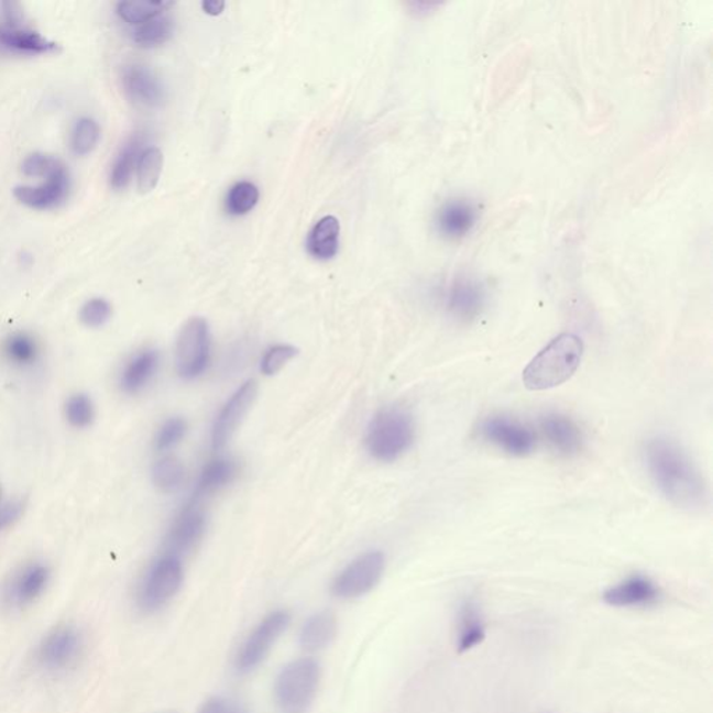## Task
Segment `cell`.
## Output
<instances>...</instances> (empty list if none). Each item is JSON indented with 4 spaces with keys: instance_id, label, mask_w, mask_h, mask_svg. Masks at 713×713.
Wrapping results in <instances>:
<instances>
[{
    "instance_id": "obj_9",
    "label": "cell",
    "mask_w": 713,
    "mask_h": 713,
    "mask_svg": "<svg viewBox=\"0 0 713 713\" xmlns=\"http://www.w3.org/2000/svg\"><path fill=\"white\" fill-rule=\"evenodd\" d=\"M211 332L206 319L194 317L183 325L176 342V370L183 380H196L211 361Z\"/></svg>"
},
{
    "instance_id": "obj_33",
    "label": "cell",
    "mask_w": 713,
    "mask_h": 713,
    "mask_svg": "<svg viewBox=\"0 0 713 713\" xmlns=\"http://www.w3.org/2000/svg\"><path fill=\"white\" fill-rule=\"evenodd\" d=\"M260 201L259 187L251 182H240L230 188L227 197V209L233 217H243L253 211Z\"/></svg>"
},
{
    "instance_id": "obj_28",
    "label": "cell",
    "mask_w": 713,
    "mask_h": 713,
    "mask_svg": "<svg viewBox=\"0 0 713 713\" xmlns=\"http://www.w3.org/2000/svg\"><path fill=\"white\" fill-rule=\"evenodd\" d=\"M173 7L175 3L166 2V0H139V2L118 3L117 13L125 23L139 28L146 21L165 14Z\"/></svg>"
},
{
    "instance_id": "obj_40",
    "label": "cell",
    "mask_w": 713,
    "mask_h": 713,
    "mask_svg": "<svg viewBox=\"0 0 713 713\" xmlns=\"http://www.w3.org/2000/svg\"><path fill=\"white\" fill-rule=\"evenodd\" d=\"M21 513H23V505L19 502L7 503L0 506V533L13 526L19 520Z\"/></svg>"
},
{
    "instance_id": "obj_30",
    "label": "cell",
    "mask_w": 713,
    "mask_h": 713,
    "mask_svg": "<svg viewBox=\"0 0 713 713\" xmlns=\"http://www.w3.org/2000/svg\"><path fill=\"white\" fill-rule=\"evenodd\" d=\"M164 167V154L160 149H146L138 166V187L141 194H149L158 186Z\"/></svg>"
},
{
    "instance_id": "obj_2",
    "label": "cell",
    "mask_w": 713,
    "mask_h": 713,
    "mask_svg": "<svg viewBox=\"0 0 713 713\" xmlns=\"http://www.w3.org/2000/svg\"><path fill=\"white\" fill-rule=\"evenodd\" d=\"M583 354V340L573 333L559 334L529 361L523 372L524 386L547 391L564 384L579 370Z\"/></svg>"
},
{
    "instance_id": "obj_6",
    "label": "cell",
    "mask_w": 713,
    "mask_h": 713,
    "mask_svg": "<svg viewBox=\"0 0 713 713\" xmlns=\"http://www.w3.org/2000/svg\"><path fill=\"white\" fill-rule=\"evenodd\" d=\"M56 52L59 45L31 28L20 3H0V54L42 56Z\"/></svg>"
},
{
    "instance_id": "obj_17",
    "label": "cell",
    "mask_w": 713,
    "mask_h": 713,
    "mask_svg": "<svg viewBox=\"0 0 713 713\" xmlns=\"http://www.w3.org/2000/svg\"><path fill=\"white\" fill-rule=\"evenodd\" d=\"M122 84L125 96L134 103L145 108H160L165 102L164 84L149 66L130 63L122 70Z\"/></svg>"
},
{
    "instance_id": "obj_19",
    "label": "cell",
    "mask_w": 713,
    "mask_h": 713,
    "mask_svg": "<svg viewBox=\"0 0 713 713\" xmlns=\"http://www.w3.org/2000/svg\"><path fill=\"white\" fill-rule=\"evenodd\" d=\"M539 427L548 443L560 454L573 456L583 448V434L573 419L563 414H547L539 421Z\"/></svg>"
},
{
    "instance_id": "obj_7",
    "label": "cell",
    "mask_w": 713,
    "mask_h": 713,
    "mask_svg": "<svg viewBox=\"0 0 713 713\" xmlns=\"http://www.w3.org/2000/svg\"><path fill=\"white\" fill-rule=\"evenodd\" d=\"M86 636L75 624H62L42 637L35 649V662L48 673L66 672L83 657Z\"/></svg>"
},
{
    "instance_id": "obj_41",
    "label": "cell",
    "mask_w": 713,
    "mask_h": 713,
    "mask_svg": "<svg viewBox=\"0 0 713 713\" xmlns=\"http://www.w3.org/2000/svg\"><path fill=\"white\" fill-rule=\"evenodd\" d=\"M201 7L204 12H206L207 14L219 15L223 13L224 8H227V3L219 2V0H206V2H202Z\"/></svg>"
},
{
    "instance_id": "obj_39",
    "label": "cell",
    "mask_w": 713,
    "mask_h": 713,
    "mask_svg": "<svg viewBox=\"0 0 713 713\" xmlns=\"http://www.w3.org/2000/svg\"><path fill=\"white\" fill-rule=\"evenodd\" d=\"M198 713H244L234 702L223 696H211L199 707Z\"/></svg>"
},
{
    "instance_id": "obj_35",
    "label": "cell",
    "mask_w": 713,
    "mask_h": 713,
    "mask_svg": "<svg viewBox=\"0 0 713 713\" xmlns=\"http://www.w3.org/2000/svg\"><path fill=\"white\" fill-rule=\"evenodd\" d=\"M187 432V423L186 419L182 417H172L166 419L164 424L158 428L155 435V449L158 452H166L175 448V446L180 442Z\"/></svg>"
},
{
    "instance_id": "obj_25",
    "label": "cell",
    "mask_w": 713,
    "mask_h": 713,
    "mask_svg": "<svg viewBox=\"0 0 713 713\" xmlns=\"http://www.w3.org/2000/svg\"><path fill=\"white\" fill-rule=\"evenodd\" d=\"M340 244V223L338 218L325 217L318 220L307 239L308 254L318 261L332 260Z\"/></svg>"
},
{
    "instance_id": "obj_26",
    "label": "cell",
    "mask_w": 713,
    "mask_h": 713,
    "mask_svg": "<svg viewBox=\"0 0 713 713\" xmlns=\"http://www.w3.org/2000/svg\"><path fill=\"white\" fill-rule=\"evenodd\" d=\"M476 211L473 204L461 201L448 202L440 209L438 215V227L440 233L449 239H458L470 232L474 227Z\"/></svg>"
},
{
    "instance_id": "obj_42",
    "label": "cell",
    "mask_w": 713,
    "mask_h": 713,
    "mask_svg": "<svg viewBox=\"0 0 713 713\" xmlns=\"http://www.w3.org/2000/svg\"><path fill=\"white\" fill-rule=\"evenodd\" d=\"M0 495H2V491H0ZM0 500H2V496H0Z\"/></svg>"
},
{
    "instance_id": "obj_37",
    "label": "cell",
    "mask_w": 713,
    "mask_h": 713,
    "mask_svg": "<svg viewBox=\"0 0 713 713\" xmlns=\"http://www.w3.org/2000/svg\"><path fill=\"white\" fill-rule=\"evenodd\" d=\"M297 349L290 344H275L265 351L261 360V372L266 376H274L288 361L295 359Z\"/></svg>"
},
{
    "instance_id": "obj_24",
    "label": "cell",
    "mask_w": 713,
    "mask_h": 713,
    "mask_svg": "<svg viewBox=\"0 0 713 713\" xmlns=\"http://www.w3.org/2000/svg\"><path fill=\"white\" fill-rule=\"evenodd\" d=\"M338 634V618L332 612H318L307 618L300 632V644L307 651L316 652L327 648Z\"/></svg>"
},
{
    "instance_id": "obj_18",
    "label": "cell",
    "mask_w": 713,
    "mask_h": 713,
    "mask_svg": "<svg viewBox=\"0 0 713 713\" xmlns=\"http://www.w3.org/2000/svg\"><path fill=\"white\" fill-rule=\"evenodd\" d=\"M158 350L145 348L131 354L119 372L118 384L125 395L134 396L146 390L158 374Z\"/></svg>"
},
{
    "instance_id": "obj_13",
    "label": "cell",
    "mask_w": 713,
    "mask_h": 713,
    "mask_svg": "<svg viewBox=\"0 0 713 713\" xmlns=\"http://www.w3.org/2000/svg\"><path fill=\"white\" fill-rule=\"evenodd\" d=\"M480 432L487 442L515 458L531 454L537 446V437L531 429L518 419L507 416L485 418L481 423Z\"/></svg>"
},
{
    "instance_id": "obj_8",
    "label": "cell",
    "mask_w": 713,
    "mask_h": 713,
    "mask_svg": "<svg viewBox=\"0 0 713 713\" xmlns=\"http://www.w3.org/2000/svg\"><path fill=\"white\" fill-rule=\"evenodd\" d=\"M292 616L285 610H277L262 618L241 644L235 655L234 666L241 674L253 672L264 662L271 649L290 626Z\"/></svg>"
},
{
    "instance_id": "obj_27",
    "label": "cell",
    "mask_w": 713,
    "mask_h": 713,
    "mask_svg": "<svg viewBox=\"0 0 713 713\" xmlns=\"http://www.w3.org/2000/svg\"><path fill=\"white\" fill-rule=\"evenodd\" d=\"M144 152V139L135 134L119 151L110 169V186L114 190H124L130 185L134 172L138 171L141 155Z\"/></svg>"
},
{
    "instance_id": "obj_32",
    "label": "cell",
    "mask_w": 713,
    "mask_h": 713,
    "mask_svg": "<svg viewBox=\"0 0 713 713\" xmlns=\"http://www.w3.org/2000/svg\"><path fill=\"white\" fill-rule=\"evenodd\" d=\"M101 128L91 118L78 119L70 134V149L77 156H86L97 149Z\"/></svg>"
},
{
    "instance_id": "obj_5",
    "label": "cell",
    "mask_w": 713,
    "mask_h": 713,
    "mask_svg": "<svg viewBox=\"0 0 713 713\" xmlns=\"http://www.w3.org/2000/svg\"><path fill=\"white\" fill-rule=\"evenodd\" d=\"M185 569L177 556L161 552L141 577L135 602L141 611L155 613L169 604L182 589Z\"/></svg>"
},
{
    "instance_id": "obj_21",
    "label": "cell",
    "mask_w": 713,
    "mask_h": 713,
    "mask_svg": "<svg viewBox=\"0 0 713 713\" xmlns=\"http://www.w3.org/2000/svg\"><path fill=\"white\" fill-rule=\"evenodd\" d=\"M484 306L485 292L479 283L460 281L450 288L448 308L452 316L461 321H471L479 317Z\"/></svg>"
},
{
    "instance_id": "obj_14",
    "label": "cell",
    "mask_w": 713,
    "mask_h": 713,
    "mask_svg": "<svg viewBox=\"0 0 713 713\" xmlns=\"http://www.w3.org/2000/svg\"><path fill=\"white\" fill-rule=\"evenodd\" d=\"M256 393H259L256 381H245L224 403V406L220 408L211 432V443L215 452L224 449V446L229 443L234 432L238 431L241 421L254 405Z\"/></svg>"
},
{
    "instance_id": "obj_20",
    "label": "cell",
    "mask_w": 713,
    "mask_h": 713,
    "mask_svg": "<svg viewBox=\"0 0 713 713\" xmlns=\"http://www.w3.org/2000/svg\"><path fill=\"white\" fill-rule=\"evenodd\" d=\"M486 636L484 615L479 602L469 597L460 606L459 630L456 648L460 654L469 652L479 647Z\"/></svg>"
},
{
    "instance_id": "obj_29",
    "label": "cell",
    "mask_w": 713,
    "mask_h": 713,
    "mask_svg": "<svg viewBox=\"0 0 713 713\" xmlns=\"http://www.w3.org/2000/svg\"><path fill=\"white\" fill-rule=\"evenodd\" d=\"M175 31V23L171 15L161 14L158 18L146 21L133 31V41L141 48H156L166 44Z\"/></svg>"
},
{
    "instance_id": "obj_36",
    "label": "cell",
    "mask_w": 713,
    "mask_h": 713,
    "mask_svg": "<svg viewBox=\"0 0 713 713\" xmlns=\"http://www.w3.org/2000/svg\"><path fill=\"white\" fill-rule=\"evenodd\" d=\"M110 318H112V306L101 297L91 298L80 309V321L87 328H102L110 321Z\"/></svg>"
},
{
    "instance_id": "obj_16",
    "label": "cell",
    "mask_w": 713,
    "mask_h": 713,
    "mask_svg": "<svg viewBox=\"0 0 713 713\" xmlns=\"http://www.w3.org/2000/svg\"><path fill=\"white\" fill-rule=\"evenodd\" d=\"M70 190L69 171L65 165L45 177L39 186H19L14 188V197L23 206L36 211H48L66 201Z\"/></svg>"
},
{
    "instance_id": "obj_22",
    "label": "cell",
    "mask_w": 713,
    "mask_h": 713,
    "mask_svg": "<svg viewBox=\"0 0 713 713\" xmlns=\"http://www.w3.org/2000/svg\"><path fill=\"white\" fill-rule=\"evenodd\" d=\"M2 353L14 369L31 370L40 363L42 349L34 334L18 330L3 339Z\"/></svg>"
},
{
    "instance_id": "obj_15",
    "label": "cell",
    "mask_w": 713,
    "mask_h": 713,
    "mask_svg": "<svg viewBox=\"0 0 713 713\" xmlns=\"http://www.w3.org/2000/svg\"><path fill=\"white\" fill-rule=\"evenodd\" d=\"M662 596V590L648 575L633 574L605 590L602 601L618 610H644L658 605Z\"/></svg>"
},
{
    "instance_id": "obj_10",
    "label": "cell",
    "mask_w": 713,
    "mask_h": 713,
    "mask_svg": "<svg viewBox=\"0 0 713 713\" xmlns=\"http://www.w3.org/2000/svg\"><path fill=\"white\" fill-rule=\"evenodd\" d=\"M385 555L371 550L359 556L340 571L332 583V594L339 600H355L375 589L384 575Z\"/></svg>"
},
{
    "instance_id": "obj_34",
    "label": "cell",
    "mask_w": 713,
    "mask_h": 713,
    "mask_svg": "<svg viewBox=\"0 0 713 713\" xmlns=\"http://www.w3.org/2000/svg\"><path fill=\"white\" fill-rule=\"evenodd\" d=\"M65 417L73 428L84 429L96 419V405L87 393H75L66 401Z\"/></svg>"
},
{
    "instance_id": "obj_3",
    "label": "cell",
    "mask_w": 713,
    "mask_h": 713,
    "mask_svg": "<svg viewBox=\"0 0 713 713\" xmlns=\"http://www.w3.org/2000/svg\"><path fill=\"white\" fill-rule=\"evenodd\" d=\"M416 426L412 414L403 408H384L376 414L366 429L365 446L372 459L392 463L412 448Z\"/></svg>"
},
{
    "instance_id": "obj_12",
    "label": "cell",
    "mask_w": 713,
    "mask_h": 713,
    "mask_svg": "<svg viewBox=\"0 0 713 713\" xmlns=\"http://www.w3.org/2000/svg\"><path fill=\"white\" fill-rule=\"evenodd\" d=\"M206 529L207 516L201 503L188 501L173 520L171 528L167 529L162 552L182 559L183 556L193 552L194 548L201 542Z\"/></svg>"
},
{
    "instance_id": "obj_11",
    "label": "cell",
    "mask_w": 713,
    "mask_h": 713,
    "mask_svg": "<svg viewBox=\"0 0 713 713\" xmlns=\"http://www.w3.org/2000/svg\"><path fill=\"white\" fill-rule=\"evenodd\" d=\"M50 566L41 560L25 563L10 577L3 590V600L12 610H25L44 596L51 584Z\"/></svg>"
},
{
    "instance_id": "obj_1",
    "label": "cell",
    "mask_w": 713,
    "mask_h": 713,
    "mask_svg": "<svg viewBox=\"0 0 713 713\" xmlns=\"http://www.w3.org/2000/svg\"><path fill=\"white\" fill-rule=\"evenodd\" d=\"M645 461L654 484L674 506L687 511L706 506L704 476L678 442L663 437L649 440L645 448Z\"/></svg>"
},
{
    "instance_id": "obj_4",
    "label": "cell",
    "mask_w": 713,
    "mask_h": 713,
    "mask_svg": "<svg viewBox=\"0 0 713 713\" xmlns=\"http://www.w3.org/2000/svg\"><path fill=\"white\" fill-rule=\"evenodd\" d=\"M321 665L314 658L287 663L277 674L274 695L281 713H307L316 700Z\"/></svg>"
},
{
    "instance_id": "obj_31",
    "label": "cell",
    "mask_w": 713,
    "mask_h": 713,
    "mask_svg": "<svg viewBox=\"0 0 713 713\" xmlns=\"http://www.w3.org/2000/svg\"><path fill=\"white\" fill-rule=\"evenodd\" d=\"M186 470L182 461L166 456V458L156 461L152 467V481L160 491L175 492L180 487L183 480H185Z\"/></svg>"
},
{
    "instance_id": "obj_23",
    "label": "cell",
    "mask_w": 713,
    "mask_h": 713,
    "mask_svg": "<svg viewBox=\"0 0 713 713\" xmlns=\"http://www.w3.org/2000/svg\"><path fill=\"white\" fill-rule=\"evenodd\" d=\"M238 475V464L229 459H215L209 461L199 475L191 501L201 503L208 496L217 494L224 486L232 484Z\"/></svg>"
},
{
    "instance_id": "obj_38",
    "label": "cell",
    "mask_w": 713,
    "mask_h": 713,
    "mask_svg": "<svg viewBox=\"0 0 713 713\" xmlns=\"http://www.w3.org/2000/svg\"><path fill=\"white\" fill-rule=\"evenodd\" d=\"M61 166H63V162L55 158V156L35 152V154H31L24 160L23 165H21V171L28 177L45 178L59 169Z\"/></svg>"
}]
</instances>
